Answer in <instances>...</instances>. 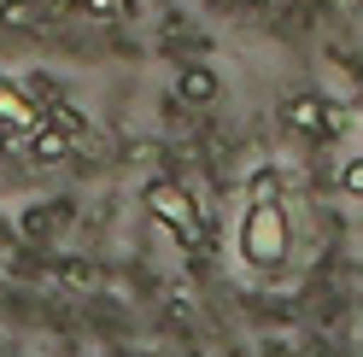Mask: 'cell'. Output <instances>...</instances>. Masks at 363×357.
<instances>
[{
  "mask_svg": "<svg viewBox=\"0 0 363 357\" xmlns=\"http://www.w3.org/2000/svg\"><path fill=\"white\" fill-rule=\"evenodd\" d=\"M287 246H293V234H287L281 199H252V211H246V222H240V252H246V264L276 270V264L287 258Z\"/></svg>",
  "mask_w": 363,
  "mask_h": 357,
  "instance_id": "cell-1",
  "label": "cell"
},
{
  "mask_svg": "<svg viewBox=\"0 0 363 357\" xmlns=\"http://www.w3.org/2000/svg\"><path fill=\"white\" fill-rule=\"evenodd\" d=\"M147 211L170 222L182 246H194V240H199V211H194V199L182 193L176 182H152V188H147Z\"/></svg>",
  "mask_w": 363,
  "mask_h": 357,
  "instance_id": "cell-2",
  "label": "cell"
},
{
  "mask_svg": "<svg viewBox=\"0 0 363 357\" xmlns=\"http://www.w3.org/2000/svg\"><path fill=\"white\" fill-rule=\"evenodd\" d=\"M281 118H287V129H305V135H340V129H346V111L316 100V94H293L281 106Z\"/></svg>",
  "mask_w": 363,
  "mask_h": 357,
  "instance_id": "cell-3",
  "label": "cell"
},
{
  "mask_svg": "<svg viewBox=\"0 0 363 357\" xmlns=\"http://www.w3.org/2000/svg\"><path fill=\"white\" fill-rule=\"evenodd\" d=\"M30 129H35V106H30V94H18V88H0V147L30 141Z\"/></svg>",
  "mask_w": 363,
  "mask_h": 357,
  "instance_id": "cell-4",
  "label": "cell"
},
{
  "mask_svg": "<svg viewBox=\"0 0 363 357\" xmlns=\"http://www.w3.org/2000/svg\"><path fill=\"white\" fill-rule=\"evenodd\" d=\"M71 141H77L71 129H41V123H35L24 147H30V159H35V164H53V159H65V152H71Z\"/></svg>",
  "mask_w": 363,
  "mask_h": 357,
  "instance_id": "cell-5",
  "label": "cell"
},
{
  "mask_svg": "<svg viewBox=\"0 0 363 357\" xmlns=\"http://www.w3.org/2000/svg\"><path fill=\"white\" fill-rule=\"evenodd\" d=\"M182 100H188V106H211L217 100V76L206 71V64H194V71H182Z\"/></svg>",
  "mask_w": 363,
  "mask_h": 357,
  "instance_id": "cell-6",
  "label": "cell"
},
{
  "mask_svg": "<svg viewBox=\"0 0 363 357\" xmlns=\"http://www.w3.org/2000/svg\"><path fill=\"white\" fill-rule=\"evenodd\" d=\"M252 199H281V170H252Z\"/></svg>",
  "mask_w": 363,
  "mask_h": 357,
  "instance_id": "cell-7",
  "label": "cell"
},
{
  "mask_svg": "<svg viewBox=\"0 0 363 357\" xmlns=\"http://www.w3.org/2000/svg\"><path fill=\"white\" fill-rule=\"evenodd\" d=\"M82 12H88V18H129L135 0H82Z\"/></svg>",
  "mask_w": 363,
  "mask_h": 357,
  "instance_id": "cell-8",
  "label": "cell"
},
{
  "mask_svg": "<svg viewBox=\"0 0 363 357\" xmlns=\"http://www.w3.org/2000/svg\"><path fill=\"white\" fill-rule=\"evenodd\" d=\"M340 188H346V193H357V199H363V159H352L346 170H340Z\"/></svg>",
  "mask_w": 363,
  "mask_h": 357,
  "instance_id": "cell-9",
  "label": "cell"
},
{
  "mask_svg": "<svg viewBox=\"0 0 363 357\" xmlns=\"http://www.w3.org/2000/svg\"><path fill=\"white\" fill-rule=\"evenodd\" d=\"M246 6H269V0H246Z\"/></svg>",
  "mask_w": 363,
  "mask_h": 357,
  "instance_id": "cell-10",
  "label": "cell"
}]
</instances>
